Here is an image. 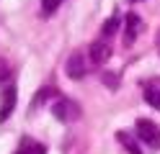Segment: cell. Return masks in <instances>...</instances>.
Instances as JSON below:
<instances>
[{
  "label": "cell",
  "instance_id": "obj_12",
  "mask_svg": "<svg viewBox=\"0 0 160 154\" xmlns=\"http://www.w3.org/2000/svg\"><path fill=\"white\" fill-rule=\"evenodd\" d=\"M8 80H11V72H8V64H5L3 59H0V82H8Z\"/></svg>",
  "mask_w": 160,
  "mask_h": 154
},
{
  "label": "cell",
  "instance_id": "obj_15",
  "mask_svg": "<svg viewBox=\"0 0 160 154\" xmlns=\"http://www.w3.org/2000/svg\"><path fill=\"white\" fill-rule=\"evenodd\" d=\"M132 3H139V0H132Z\"/></svg>",
  "mask_w": 160,
  "mask_h": 154
},
{
  "label": "cell",
  "instance_id": "obj_10",
  "mask_svg": "<svg viewBox=\"0 0 160 154\" xmlns=\"http://www.w3.org/2000/svg\"><path fill=\"white\" fill-rule=\"evenodd\" d=\"M62 3H65V0H42V13L44 16H52Z\"/></svg>",
  "mask_w": 160,
  "mask_h": 154
},
{
  "label": "cell",
  "instance_id": "obj_6",
  "mask_svg": "<svg viewBox=\"0 0 160 154\" xmlns=\"http://www.w3.org/2000/svg\"><path fill=\"white\" fill-rule=\"evenodd\" d=\"M139 31H142V18L134 16V13H129L127 21H124V44H127V46L134 44V39H137Z\"/></svg>",
  "mask_w": 160,
  "mask_h": 154
},
{
  "label": "cell",
  "instance_id": "obj_14",
  "mask_svg": "<svg viewBox=\"0 0 160 154\" xmlns=\"http://www.w3.org/2000/svg\"><path fill=\"white\" fill-rule=\"evenodd\" d=\"M155 46H158V51H160V31H158V36H155Z\"/></svg>",
  "mask_w": 160,
  "mask_h": 154
},
{
  "label": "cell",
  "instance_id": "obj_4",
  "mask_svg": "<svg viewBox=\"0 0 160 154\" xmlns=\"http://www.w3.org/2000/svg\"><path fill=\"white\" fill-rule=\"evenodd\" d=\"M13 108H16V85H13V82H5V87H3V103H0V123L11 118Z\"/></svg>",
  "mask_w": 160,
  "mask_h": 154
},
{
  "label": "cell",
  "instance_id": "obj_11",
  "mask_svg": "<svg viewBox=\"0 0 160 154\" xmlns=\"http://www.w3.org/2000/svg\"><path fill=\"white\" fill-rule=\"evenodd\" d=\"M116 26H119V18H116V16H114V18H108V21H106V26H103V39L111 36L114 31H116Z\"/></svg>",
  "mask_w": 160,
  "mask_h": 154
},
{
  "label": "cell",
  "instance_id": "obj_3",
  "mask_svg": "<svg viewBox=\"0 0 160 154\" xmlns=\"http://www.w3.org/2000/svg\"><path fill=\"white\" fill-rule=\"evenodd\" d=\"M65 69H67V77H70V80H83V77H85V72H88L83 51H75V54H70Z\"/></svg>",
  "mask_w": 160,
  "mask_h": 154
},
{
  "label": "cell",
  "instance_id": "obj_9",
  "mask_svg": "<svg viewBox=\"0 0 160 154\" xmlns=\"http://www.w3.org/2000/svg\"><path fill=\"white\" fill-rule=\"evenodd\" d=\"M116 139L124 144V149H127L129 154H142V149H139V144H137V139L132 136V133H127V131H119V133H116Z\"/></svg>",
  "mask_w": 160,
  "mask_h": 154
},
{
  "label": "cell",
  "instance_id": "obj_13",
  "mask_svg": "<svg viewBox=\"0 0 160 154\" xmlns=\"http://www.w3.org/2000/svg\"><path fill=\"white\" fill-rule=\"evenodd\" d=\"M103 80H106V82H108V87H111V90H114V87H116V77H114V75H106V77H103Z\"/></svg>",
  "mask_w": 160,
  "mask_h": 154
},
{
  "label": "cell",
  "instance_id": "obj_1",
  "mask_svg": "<svg viewBox=\"0 0 160 154\" xmlns=\"http://www.w3.org/2000/svg\"><path fill=\"white\" fill-rule=\"evenodd\" d=\"M134 131H137V139L150 149H160V126L150 118H137L134 123Z\"/></svg>",
  "mask_w": 160,
  "mask_h": 154
},
{
  "label": "cell",
  "instance_id": "obj_8",
  "mask_svg": "<svg viewBox=\"0 0 160 154\" xmlns=\"http://www.w3.org/2000/svg\"><path fill=\"white\" fill-rule=\"evenodd\" d=\"M16 154H47V147L42 141H34V139H21Z\"/></svg>",
  "mask_w": 160,
  "mask_h": 154
},
{
  "label": "cell",
  "instance_id": "obj_2",
  "mask_svg": "<svg viewBox=\"0 0 160 154\" xmlns=\"http://www.w3.org/2000/svg\"><path fill=\"white\" fill-rule=\"evenodd\" d=\"M52 113H54L57 121L70 123V121H78L80 118V105H78L75 100H70V98H59L54 105H52Z\"/></svg>",
  "mask_w": 160,
  "mask_h": 154
},
{
  "label": "cell",
  "instance_id": "obj_7",
  "mask_svg": "<svg viewBox=\"0 0 160 154\" xmlns=\"http://www.w3.org/2000/svg\"><path fill=\"white\" fill-rule=\"evenodd\" d=\"M108 57H111V46H108L106 39H98L91 44V62L93 64H103Z\"/></svg>",
  "mask_w": 160,
  "mask_h": 154
},
{
  "label": "cell",
  "instance_id": "obj_5",
  "mask_svg": "<svg viewBox=\"0 0 160 154\" xmlns=\"http://www.w3.org/2000/svg\"><path fill=\"white\" fill-rule=\"evenodd\" d=\"M142 92H145V100L147 105H152L155 110H160V77H152L142 85Z\"/></svg>",
  "mask_w": 160,
  "mask_h": 154
}]
</instances>
